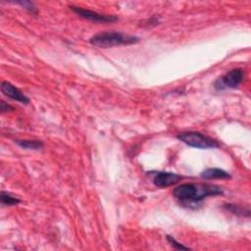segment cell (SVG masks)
Returning a JSON list of instances; mask_svg holds the SVG:
<instances>
[{"label":"cell","mask_w":251,"mask_h":251,"mask_svg":"<svg viewBox=\"0 0 251 251\" xmlns=\"http://www.w3.org/2000/svg\"><path fill=\"white\" fill-rule=\"evenodd\" d=\"M17 4L22 5L25 9L28 10L29 12H31L33 14L36 13V8H35V6H34V4L32 2H29V1H19V2H17Z\"/></svg>","instance_id":"obj_13"},{"label":"cell","mask_w":251,"mask_h":251,"mask_svg":"<svg viewBox=\"0 0 251 251\" xmlns=\"http://www.w3.org/2000/svg\"><path fill=\"white\" fill-rule=\"evenodd\" d=\"M225 208H226V210H228L229 212L233 213V214H236V215H241V216H247L246 214H244V212L246 213H250L249 210H244V208L242 209L241 207H238L237 205H234V204H231V203H228L226 205H225Z\"/></svg>","instance_id":"obj_11"},{"label":"cell","mask_w":251,"mask_h":251,"mask_svg":"<svg viewBox=\"0 0 251 251\" xmlns=\"http://www.w3.org/2000/svg\"><path fill=\"white\" fill-rule=\"evenodd\" d=\"M70 9L75 13L77 16H79L82 19L94 22V23H114L118 21V18L113 15H105L100 14L91 10L83 9L81 7L76 6H70Z\"/></svg>","instance_id":"obj_5"},{"label":"cell","mask_w":251,"mask_h":251,"mask_svg":"<svg viewBox=\"0 0 251 251\" xmlns=\"http://www.w3.org/2000/svg\"><path fill=\"white\" fill-rule=\"evenodd\" d=\"M1 91L5 96H7V97H9V98H11L15 101H18V102L23 103V104H28L29 103V98L27 96H25L18 87H16L11 82L2 81Z\"/></svg>","instance_id":"obj_7"},{"label":"cell","mask_w":251,"mask_h":251,"mask_svg":"<svg viewBox=\"0 0 251 251\" xmlns=\"http://www.w3.org/2000/svg\"><path fill=\"white\" fill-rule=\"evenodd\" d=\"M140 38L135 35L120 31H104L92 35L89 38L90 44L99 48H110L121 45H130L139 42Z\"/></svg>","instance_id":"obj_2"},{"label":"cell","mask_w":251,"mask_h":251,"mask_svg":"<svg viewBox=\"0 0 251 251\" xmlns=\"http://www.w3.org/2000/svg\"><path fill=\"white\" fill-rule=\"evenodd\" d=\"M0 199H1V204L4 206H15L21 202L19 198L13 196L11 193L6 191H1Z\"/></svg>","instance_id":"obj_10"},{"label":"cell","mask_w":251,"mask_h":251,"mask_svg":"<svg viewBox=\"0 0 251 251\" xmlns=\"http://www.w3.org/2000/svg\"><path fill=\"white\" fill-rule=\"evenodd\" d=\"M244 78V71L242 69H233L223 75L214 82V87L217 90L226 88H236L241 84Z\"/></svg>","instance_id":"obj_4"},{"label":"cell","mask_w":251,"mask_h":251,"mask_svg":"<svg viewBox=\"0 0 251 251\" xmlns=\"http://www.w3.org/2000/svg\"><path fill=\"white\" fill-rule=\"evenodd\" d=\"M149 176H152L153 183L160 188L174 185L183 177L171 172H149Z\"/></svg>","instance_id":"obj_6"},{"label":"cell","mask_w":251,"mask_h":251,"mask_svg":"<svg viewBox=\"0 0 251 251\" xmlns=\"http://www.w3.org/2000/svg\"><path fill=\"white\" fill-rule=\"evenodd\" d=\"M176 138L188 146L199 148V149H208V148H218L220 143L217 139L212 138L211 136L205 135L198 131H183L176 135Z\"/></svg>","instance_id":"obj_3"},{"label":"cell","mask_w":251,"mask_h":251,"mask_svg":"<svg viewBox=\"0 0 251 251\" xmlns=\"http://www.w3.org/2000/svg\"><path fill=\"white\" fill-rule=\"evenodd\" d=\"M15 109H14V107L13 106H11L10 104H8V103H6L5 101H0V111H1V113H6V112H12V111H14Z\"/></svg>","instance_id":"obj_14"},{"label":"cell","mask_w":251,"mask_h":251,"mask_svg":"<svg viewBox=\"0 0 251 251\" xmlns=\"http://www.w3.org/2000/svg\"><path fill=\"white\" fill-rule=\"evenodd\" d=\"M16 143L20 147L24 149H28V150H40L44 145L41 140H37V139H22V140H17Z\"/></svg>","instance_id":"obj_9"},{"label":"cell","mask_w":251,"mask_h":251,"mask_svg":"<svg viewBox=\"0 0 251 251\" xmlns=\"http://www.w3.org/2000/svg\"><path fill=\"white\" fill-rule=\"evenodd\" d=\"M223 193L222 187L210 183H183L173 191L174 197L186 207L195 206L209 196H218Z\"/></svg>","instance_id":"obj_1"},{"label":"cell","mask_w":251,"mask_h":251,"mask_svg":"<svg viewBox=\"0 0 251 251\" xmlns=\"http://www.w3.org/2000/svg\"><path fill=\"white\" fill-rule=\"evenodd\" d=\"M167 240L169 241V243L176 250H189L190 248H188L187 246H184L182 244H180L179 242H177L172 235H167Z\"/></svg>","instance_id":"obj_12"},{"label":"cell","mask_w":251,"mask_h":251,"mask_svg":"<svg viewBox=\"0 0 251 251\" xmlns=\"http://www.w3.org/2000/svg\"><path fill=\"white\" fill-rule=\"evenodd\" d=\"M200 176L204 179H216V178L229 179V178H231V176L229 175V173H227L226 171H225L223 169H219V168H208V169L204 170Z\"/></svg>","instance_id":"obj_8"}]
</instances>
